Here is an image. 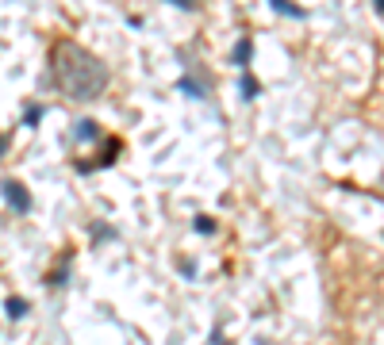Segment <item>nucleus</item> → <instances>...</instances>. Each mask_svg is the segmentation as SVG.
<instances>
[{
  "instance_id": "1a4fd4ad",
  "label": "nucleus",
  "mask_w": 384,
  "mask_h": 345,
  "mask_svg": "<svg viewBox=\"0 0 384 345\" xmlns=\"http://www.w3.org/2000/svg\"><path fill=\"white\" fill-rule=\"evenodd\" d=\"M43 115H46V108H43V104H35V108L23 111V123H27V127H39V123H43Z\"/></svg>"
},
{
  "instance_id": "7ed1b4c3",
  "label": "nucleus",
  "mask_w": 384,
  "mask_h": 345,
  "mask_svg": "<svg viewBox=\"0 0 384 345\" xmlns=\"http://www.w3.org/2000/svg\"><path fill=\"white\" fill-rule=\"evenodd\" d=\"M27 299H23V295H8V299H4V315L8 318H23V315H27Z\"/></svg>"
},
{
  "instance_id": "0eeeda50",
  "label": "nucleus",
  "mask_w": 384,
  "mask_h": 345,
  "mask_svg": "<svg viewBox=\"0 0 384 345\" xmlns=\"http://www.w3.org/2000/svg\"><path fill=\"white\" fill-rule=\"evenodd\" d=\"M177 88H181L185 96H192V100H204V96H208V93H204V85H200V81H192V77H181V81H177Z\"/></svg>"
},
{
  "instance_id": "39448f33",
  "label": "nucleus",
  "mask_w": 384,
  "mask_h": 345,
  "mask_svg": "<svg viewBox=\"0 0 384 345\" xmlns=\"http://www.w3.org/2000/svg\"><path fill=\"white\" fill-rule=\"evenodd\" d=\"M239 93H242V100H254V96L261 93V85H258V77H254V73H242V81H239Z\"/></svg>"
},
{
  "instance_id": "9b49d317",
  "label": "nucleus",
  "mask_w": 384,
  "mask_h": 345,
  "mask_svg": "<svg viewBox=\"0 0 384 345\" xmlns=\"http://www.w3.org/2000/svg\"><path fill=\"white\" fill-rule=\"evenodd\" d=\"M4 146H8V135H0V154H4Z\"/></svg>"
},
{
  "instance_id": "9d476101",
  "label": "nucleus",
  "mask_w": 384,
  "mask_h": 345,
  "mask_svg": "<svg viewBox=\"0 0 384 345\" xmlns=\"http://www.w3.org/2000/svg\"><path fill=\"white\" fill-rule=\"evenodd\" d=\"M196 234H216V219H208V215H196Z\"/></svg>"
},
{
  "instance_id": "20e7f679",
  "label": "nucleus",
  "mask_w": 384,
  "mask_h": 345,
  "mask_svg": "<svg viewBox=\"0 0 384 345\" xmlns=\"http://www.w3.org/2000/svg\"><path fill=\"white\" fill-rule=\"evenodd\" d=\"M250 58H254V43H250V39H239V43H234V65L250 69Z\"/></svg>"
},
{
  "instance_id": "423d86ee",
  "label": "nucleus",
  "mask_w": 384,
  "mask_h": 345,
  "mask_svg": "<svg viewBox=\"0 0 384 345\" xmlns=\"http://www.w3.org/2000/svg\"><path fill=\"white\" fill-rule=\"evenodd\" d=\"M269 8L273 12H281V15H289V20H304V8H296V4H289V0H269Z\"/></svg>"
},
{
  "instance_id": "f257e3e1",
  "label": "nucleus",
  "mask_w": 384,
  "mask_h": 345,
  "mask_svg": "<svg viewBox=\"0 0 384 345\" xmlns=\"http://www.w3.org/2000/svg\"><path fill=\"white\" fill-rule=\"evenodd\" d=\"M54 81H58V88L69 100L85 104V100H96L108 88L112 73L93 50H85V46L65 39V43L54 46Z\"/></svg>"
},
{
  "instance_id": "6e6552de",
  "label": "nucleus",
  "mask_w": 384,
  "mask_h": 345,
  "mask_svg": "<svg viewBox=\"0 0 384 345\" xmlns=\"http://www.w3.org/2000/svg\"><path fill=\"white\" fill-rule=\"evenodd\" d=\"M73 138H81V142H85V138H100V130H96L93 119H77V127H73Z\"/></svg>"
},
{
  "instance_id": "f03ea898",
  "label": "nucleus",
  "mask_w": 384,
  "mask_h": 345,
  "mask_svg": "<svg viewBox=\"0 0 384 345\" xmlns=\"http://www.w3.org/2000/svg\"><path fill=\"white\" fill-rule=\"evenodd\" d=\"M0 196H4V203L12 211H20V215H27V211H31V192L20 184V180H4V184H0Z\"/></svg>"
}]
</instances>
